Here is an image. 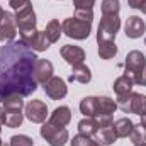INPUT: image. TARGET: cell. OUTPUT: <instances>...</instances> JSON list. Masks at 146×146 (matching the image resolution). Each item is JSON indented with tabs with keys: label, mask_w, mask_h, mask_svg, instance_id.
Instances as JSON below:
<instances>
[{
	"label": "cell",
	"mask_w": 146,
	"mask_h": 146,
	"mask_svg": "<svg viewBox=\"0 0 146 146\" xmlns=\"http://www.w3.org/2000/svg\"><path fill=\"white\" fill-rule=\"evenodd\" d=\"M36 51L21 41H12L0 48V102L9 95L27 97L36 92Z\"/></svg>",
	"instance_id": "6da1fadb"
},
{
	"label": "cell",
	"mask_w": 146,
	"mask_h": 146,
	"mask_svg": "<svg viewBox=\"0 0 146 146\" xmlns=\"http://www.w3.org/2000/svg\"><path fill=\"white\" fill-rule=\"evenodd\" d=\"M94 22V12L92 10H78L73 17H68L61 24V31L72 39H87L92 31Z\"/></svg>",
	"instance_id": "7a4b0ae2"
},
{
	"label": "cell",
	"mask_w": 146,
	"mask_h": 146,
	"mask_svg": "<svg viewBox=\"0 0 146 146\" xmlns=\"http://www.w3.org/2000/svg\"><path fill=\"white\" fill-rule=\"evenodd\" d=\"M2 122L7 127H19L24 121V114H22V107H24V100L21 95H9L5 97L2 102Z\"/></svg>",
	"instance_id": "3957f363"
},
{
	"label": "cell",
	"mask_w": 146,
	"mask_h": 146,
	"mask_svg": "<svg viewBox=\"0 0 146 146\" xmlns=\"http://www.w3.org/2000/svg\"><path fill=\"white\" fill-rule=\"evenodd\" d=\"M117 107L126 114H136V115H146V95L129 92L126 95L117 97Z\"/></svg>",
	"instance_id": "277c9868"
},
{
	"label": "cell",
	"mask_w": 146,
	"mask_h": 146,
	"mask_svg": "<svg viewBox=\"0 0 146 146\" xmlns=\"http://www.w3.org/2000/svg\"><path fill=\"white\" fill-rule=\"evenodd\" d=\"M121 29V19L119 15H102L100 24L97 27V42L102 41H114L115 34Z\"/></svg>",
	"instance_id": "5b68a950"
},
{
	"label": "cell",
	"mask_w": 146,
	"mask_h": 146,
	"mask_svg": "<svg viewBox=\"0 0 146 146\" xmlns=\"http://www.w3.org/2000/svg\"><path fill=\"white\" fill-rule=\"evenodd\" d=\"M145 68H146L145 54L141 51H138V49L129 51L127 56H126V72H124V75H127L134 83H138V80H139V76H141Z\"/></svg>",
	"instance_id": "8992f818"
},
{
	"label": "cell",
	"mask_w": 146,
	"mask_h": 146,
	"mask_svg": "<svg viewBox=\"0 0 146 146\" xmlns=\"http://www.w3.org/2000/svg\"><path fill=\"white\" fill-rule=\"evenodd\" d=\"M41 136L48 141L49 146H65L66 141L70 139V134H68L66 127H58V126L51 124L49 121L42 124V127H41Z\"/></svg>",
	"instance_id": "52a82bcc"
},
{
	"label": "cell",
	"mask_w": 146,
	"mask_h": 146,
	"mask_svg": "<svg viewBox=\"0 0 146 146\" xmlns=\"http://www.w3.org/2000/svg\"><path fill=\"white\" fill-rule=\"evenodd\" d=\"M15 22H17V29L19 34L29 33V31H36V14L33 9V3H27L26 7L15 10Z\"/></svg>",
	"instance_id": "ba28073f"
},
{
	"label": "cell",
	"mask_w": 146,
	"mask_h": 146,
	"mask_svg": "<svg viewBox=\"0 0 146 146\" xmlns=\"http://www.w3.org/2000/svg\"><path fill=\"white\" fill-rule=\"evenodd\" d=\"M21 36V42L24 46H27L29 49L33 51H46L49 48V41L44 34V31H29V33H24V34H19Z\"/></svg>",
	"instance_id": "9c48e42d"
},
{
	"label": "cell",
	"mask_w": 146,
	"mask_h": 146,
	"mask_svg": "<svg viewBox=\"0 0 146 146\" xmlns=\"http://www.w3.org/2000/svg\"><path fill=\"white\" fill-rule=\"evenodd\" d=\"M17 34V22L12 12H5L0 21V42H12Z\"/></svg>",
	"instance_id": "30bf717a"
},
{
	"label": "cell",
	"mask_w": 146,
	"mask_h": 146,
	"mask_svg": "<svg viewBox=\"0 0 146 146\" xmlns=\"http://www.w3.org/2000/svg\"><path fill=\"white\" fill-rule=\"evenodd\" d=\"M42 88H44V94H46L49 99H53V100H60V99H63V97L68 94L66 82H65L63 78H60V76H51V78L42 85Z\"/></svg>",
	"instance_id": "8fae6325"
},
{
	"label": "cell",
	"mask_w": 146,
	"mask_h": 146,
	"mask_svg": "<svg viewBox=\"0 0 146 146\" xmlns=\"http://www.w3.org/2000/svg\"><path fill=\"white\" fill-rule=\"evenodd\" d=\"M26 117L31 121V122H36V124H42L48 117V106L39 100V99H34L31 100L29 104H26V110H24Z\"/></svg>",
	"instance_id": "7c38bea8"
},
{
	"label": "cell",
	"mask_w": 146,
	"mask_h": 146,
	"mask_svg": "<svg viewBox=\"0 0 146 146\" xmlns=\"http://www.w3.org/2000/svg\"><path fill=\"white\" fill-rule=\"evenodd\" d=\"M60 54H61V58H63L68 65H72V66L83 65V61H85V51H83L80 46L65 44V46H61Z\"/></svg>",
	"instance_id": "4fadbf2b"
},
{
	"label": "cell",
	"mask_w": 146,
	"mask_h": 146,
	"mask_svg": "<svg viewBox=\"0 0 146 146\" xmlns=\"http://www.w3.org/2000/svg\"><path fill=\"white\" fill-rule=\"evenodd\" d=\"M124 33H126V36L131 37V39H138V37H141L146 33L145 21H143L141 17H138V15H131V17H127L126 26H124Z\"/></svg>",
	"instance_id": "5bb4252c"
},
{
	"label": "cell",
	"mask_w": 146,
	"mask_h": 146,
	"mask_svg": "<svg viewBox=\"0 0 146 146\" xmlns=\"http://www.w3.org/2000/svg\"><path fill=\"white\" fill-rule=\"evenodd\" d=\"M51 76H53V63L48 61V60L37 58L36 66H34V78H36V82L44 85Z\"/></svg>",
	"instance_id": "9a60e30c"
},
{
	"label": "cell",
	"mask_w": 146,
	"mask_h": 146,
	"mask_svg": "<svg viewBox=\"0 0 146 146\" xmlns=\"http://www.w3.org/2000/svg\"><path fill=\"white\" fill-rule=\"evenodd\" d=\"M48 121L51 124L58 126V127H65L72 121V110H70V107H66V106H60V107H56V109L53 110V114L49 115Z\"/></svg>",
	"instance_id": "2e32d148"
},
{
	"label": "cell",
	"mask_w": 146,
	"mask_h": 146,
	"mask_svg": "<svg viewBox=\"0 0 146 146\" xmlns=\"http://www.w3.org/2000/svg\"><path fill=\"white\" fill-rule=\"evenodd\" d=\"M117 109V102L107 95L97 97V117L99 115H112Z\"/></svg>",
	"instance_id": "e0dca14e"
},
{
	"label": "cell",
	"mask_w": 146,
	"mask_h": 146,
	"mask_svg": "<svg viewBox=\"0 0 146 146\" xmlns=\"http://www.w3.org/2000/svg\"><path fill=\"white\" fill-rule=\"evenodd\" d=\"M133 126H134V122L129 117H121L115 122H112V127H114L117 138H127L133 131Z\"/></svg>",
	"instance_id": "ac0fdd59"
},
{
	"label": "cell",
	"mask_w": 146,
	"mask_h": 146,
	"mask_svg": "<svg viewBox=\"0 0 146 146\" xmlns=\"http://www.w3.org/2000/svg\"><path fill=\"white\" fill-rule=\"evenodd\" d=\"M133 85H134V82H133L127 75H122V76H119V78L114 82L112 88H114L115 95L121 97V95H126V94L133 92Z\"/></svg>",
	"instance_id": "d6986e66"
},
{
	"label": "cell",
	"mask_w": 146,
	"mask_h": 146,
	"mask_svg": "<svg viewBox=\"0 0 146 146\" xmlns=\"http://www.w3.org/2000/svg\"><path fill=\"white\" fill-rule=\"evenodd\" d=\"M99 122L95 121V117H85L78 122V133L85 134V136H95L99 133Z\"/></svg>",
	"instance_id": "ffe728a7"
},
{
	"label": "cell",
	"mask_w": 146,
	"mask_h": 146,
	"mask_svg": "<svg viewBox=\"0 0 146 146\" xmlns=\"http://www.w3.org/2000/svg\"><path fill=\"white\" fill-rule=\"evenodd\" d=\"M70 82H78V83H88L92 80V72L88 66L85 65H78V66H73L72 75L68 78Z\"/></svg>",
	"instance_id": "44dd1931"
},
{
	"label": "cell",
	"mask_w": 146,
	"mask_h": 146,
	"mask_svg": "<svg viewBox=\"0 0 146 146\" xmlns=\"http://www.w3.org/2000/svg\"><path fill=\"white\" fill-rule=\"evenodd\" d=\"M95 136H97V143H100L102 146L114 145V143H115V139H117V136H115V131H114L112 124L107 126V127H100V129H99V133H97Z\"/></svg>",
	"instance_id": "7402d4cb"
},
{
	"label": "cell",
	"mask_w": 146,
	"mask_h": 146,
	"mask_svg": "<svg viewBox=\"0 0 146 146\" xmlns=\"http://www.w3.org/2000/svg\"><path fill=\"white\" fill-rule=\"evenodd\" d=\"M80 112L85 117H97V97H85L80 100Z\"/></svg>",
	"instance_id": "603a6c76"
},
{
	"label": "cell",
	"mask_w": 146,
	"mask_h": 146,
	"mask_svg": "<svg viewBox=\"0 0 146 146\" xmlns=\"http://www.w3.org/2000/svg\"><path fill=\"white\" fill-rule=\"evenodd\" d=\"M61 24H60V21L58 19H51L49 22H48V26H46V31H44V34L48 37V41H49V44L51 42H56L60 36H61Z\"/></svg>",
	"instance_id": "cb8c5ba5"
},
{
	"label": "cell",
	"mask_w": 146,
	"mask_h": 146,
	"mask_svg": "<svg viewBox=\"0 0 146 146\" xmlns=\"http://www.w3.org/2000/svg\"><path fill=\"white\" fill-rule=\"evenodd\" d=\"M117 54V46L114 41H102L99 42V56L102 60H110Z\"/></svg>",
	"instance_id": "d4e9b609"
},
{
	"label": "cell",
	"mask_w": 146,
	"mask_h": 146,
	"mask_svg": "<svg viewBox=\"0 0 146 146\" xmlns=\"http://www.w3.org/2000/svg\"><path fill=\"white\" fill-rule=\"evenodd\" d=\"M129 139H131V143L134 146L141 145V143H146V127L141 122L133 126V131H131V134H129Z\"/></svg>",
	"instance_id": "484cf974"
},
{
	"label": "cell",
	"mask_w": 146,
	"mask_h": 146,
	"mask_svg": "<svg viewBox=\"0 0 146 146\" xmlns=\"http://www.w3.org/2000/svg\"><path fill=\"white\" fill-rule=\"evenodd\" d=\"M102 15H119L121 3L119 0H102Z\"/></svg>",
	"instance_id": "4316f807"
},
{
	"label": "cell",
	"mask_w": 146,
	"mask_h": 146,
	"mask_svg": "<svg viewBox=\"0 0 146 146\" xmlns=\"http://www.w3.org/2000/svg\"><path fill=\"white\" fill-rule=\"evenodd\" d=\"M72 146H100V143H97V139H92V136L76 134L72 139Z\"/></svg>",
	"instance_id": "83f0119b"
},
{
	"label": "cell",
	"mask_w": 146,
	"mask_h": 146,
	"mask_svg": "<svg viewBox=\"0 0 146 146\" xmlns=\"http://www.w3.org/2000/svg\"><path fill=\"white\" fill-rule=\"evenodd\" d=\"M9 145L10 146H34V139L26 136V134H15V136L10 138Z\"/></svg>",
	"instance_id": "f1b7e54d"
},
{
	"label": "cell",
	"mask_w": 146,
	"mask_h": 146,
	"mask_svg": "<svg viewBox=\"0 0 146 146\" xmlns=\"http://www.w3.org/2000/svg\"><path fill=\"white\" fill-rule=\"evenodd\" d=\"M73 5H75V12H78V10H94L95 0H73Z\"/></svg>",
	"instance_id": "f546056e"
},
{
	"label": "cell",
	"mask_w": 146,
	"mask_h": 146,
	"mask_svg": "<svg viewBox=\"0 0 146 146\" xmlns=\"http://www.w3.org/2000/svg\"><path fill=\"white\" fill-rule=\"evenodd\" d=\"M27 3H31V0H9V5L14 9V10H19L22 7H26Z\"/></svg>",
	"instance_id": "4dcf8cb0"
},
{
	"label": "cell",
	"mask_w": 146,
	"mask_h": 146,
	"mask_svg": "<svg viewBox=\"0 0 146 146\" xmlns=\"http://www.w3.org/2000/svg\"><path fill=\"white\" fill-rule=\"evenodd\" d=\"M145 2L146 0H127V3H129L131 9H141L145 5Z\"/></svg>",
	"instance_id": "1f68e13d"
},
{
	"label": "cell",
	"mask_w": 146,
	"mask_h": 146,
	"mask_svg": "<svg viewBox=\"0 0 146 146\" xmlns=\"http://www.w3.org/2000/svg\"><path fill=\"white\" fill-rule=\"evenodd\" d=\"M136 85L146 87V68L143 70V73H141V76H139V80H138V83H136Z\"/></svg>",
	"instance_id": "d6a6232c"
},
{
	"label": "cell",
	"mask_w": 146,
	"mask_h": 146,
	"mask_svg": "<svg viewBox=\"0 0 146 146\" xmlns=\"http://www.w3.org/2000/svg\"><path fill=\"white\" fill-rule=\"evenodd\" d=\"M2 126H3V122H2V106H0V133H2Z\"/></svg>",
	"instance_id": "836d02e7"
},
{
	"label": "cell",
	"mask_w": 146,
	"mask_h": 146,
	"mask_svg": "<svg viewBox=\"0 0 146 146\" xmlns=\"http://www.w3.org/2000/svg\"><path fill=\"white\" fill-rule=\"evenodd\" d=\"M141 124L146 127V115H143V117H141Z\"/></svg>",
	"instance_id": "e575fe53"
},
{
	"label": "cell",
	"mask_w": 146,
	"mask_h": 146,
	"mask_svg": "<svg viewBox=\"0 0 146 146\" xmlns=\"http://www.w3.org/2000/svg\"><path fill=\"white\" fill-rule=\"evenodd\" d=\"M3 14H5V12H3V9L0 7V21H2V17H3Z\"/></svg>",
	"instance_id": "d590c367"
},
{
	"label": "cell",
	"mask_w": 146,
	"mask_h": 146,
	"mask_svg": "<svg viewBox=\"0 0 146 146\" xmlns=\"http://www.w3.org/2000/svg\"><path fill=\"white\" fill-rule=\"evenodd\" d=\"M141 10H143V12H145V14H146V2H145V5L141 7Z\"/></svg>",
	"instance_id": "8d00e7d4"
},
{
	"label": "cell",
	"mask_w": 146,
	"mask_h": 146,
	"mask_svg": "<svg viewBox=\"0 0 146 146\" xmlns=\"http://www.w3.org/2000/svg\"><path fill=\"white\" fill-rule=\"evenodd\" d=\"M136 146H146V143H141V145H136Z\"/></svg>",
	"instance_id": "74e56055"
},
{
	"label": "cell",
	"mask_w": 146,
	"mask_h": 146,
	"mask_svg": "<svg viewBox=\"0 0 146 146\" xmlns=\"http://www.w3.org/2000/svg\"><path fill=\"white\" fill-rule=\"evenodd\" d=\"M2 145H3V143H2V139H0V146H2Z\"/></svg>",
	"instance_id": "f35d334b"
},
{
	"label": "cell",
	"mask_w": 146,
	"mask_h": 146,
	"mask_svg": "<svg viewBox=\"0 0 146 146\" xmlns=\"http://www.w3.org/2000/svg\"><path fill=\"white\" fill-rule=\"evenodd\" d=\"M2 146H10V145H2Z\"/></svg>",
	"instance_id": "ab89813d"
},
{
	"label": "cell",
	"mask_w": 146,
	"mask_h": 146,
	"mask_svg": "<svg viewBox=\"0 0 146 146\" xmlns=\"http://www.w3.org/2000/svg\"><path fill=\"white\" fill-rule=\"evenodd\" d=\"M100 146H102V145H100Z\"/></svg>",
	"instance_id": "60d3db41"
}]
</instances>
